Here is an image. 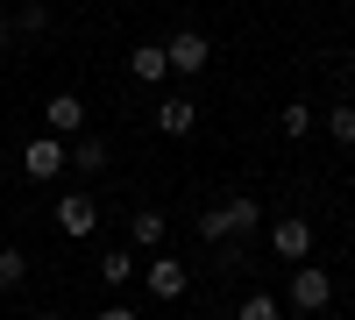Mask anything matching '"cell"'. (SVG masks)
<instances>
[{
  "instance_id": "cell-9",
  "label": "cell",
  "mask_w": 355,
  "mask_h": 320,
  "mask_svg": "<svg viewBox=\"0 0 355 320\" xmlns=\"http://www.w3.org/2000/svg\"><path fill=\"white\" fill-rule=\"evenodd\" d=\"M43 121H50V135H64V142L85 135V100H78V93H50V100H43Z\"/></svg>"
},
{
  "instance_id": "cell-1",
  "label": "cell",
  "mask_w": 355,
  "mask_h": 320,
  "mask_svg": "<svg viewBox=\"0 0 355 320\" xmlns=\"http://www.w3.org/2000/svg\"><path fill=\"white\" fill-rule=\"evenodd\" d=\"M256 228H263V207H256V199L249 192H234V199H220V207H206L199 214V235L206 242H242V235H256Z\"/></svg>"
},
{
  "instance_id": "cell-7",
  "label": "cell",
  "mask_w": 355,
  "mask_h": 320,
  "mask_svg": "<svg viewBox=\"0 0 355 320\" xmlns=\"http://www.w3.org/2000/svg\"><path fill=\"white\" fill-rule=\"evenodd\" d=\"M150 121H157V135H171V142H178V135H192V128H199V100H185V93H164Z\"/></svg>"
},
{
  "instance_id": "cell-16",
  "label": "cell",
  "mask_w": 355,
  "mask_h": 320,
  "mask_svg": "<svg viewBox=\"0 0 355 320\" xmlns=\"http://www.w3.org/2000/svg\"><path fill=\"white\" fill-rule=\"evenodd\" d=\"M313 121H320V114H313L306 100H291V107H284V142H299V135H313Z\"/></svg>"
},
{
  "instance_id": "cell-10",
  "label": "cell",
  "mask_w": 355,
  "mask_h": 320,
  "mask_svg": "<svg viewBox=\"0 0 355 320\" xmlns=\"http://www.w3.org/2000/svg\"><path fill=\"white\" fill-rule=\"evenodd\" d=\"M128 71H135L142 85H164V78H171V50H164V43H135V50H128Z\"/></svg>"
},
{
  "instance_id": "cell-21",
  "label": "cell",
  "mask_w": 355,
  "mask_h": 320,
  "mask_svg": "<svg viewBox=\"0 0 355 320\" xmlns=\"http://www.w3.org/2000/svg\"><path fill=\"white\" fill-rule=\"evenodd\" d=\"M36 320H64V313H36Z\"/></svg>"
},
{
  "instance_id": "cell-18",
  "label": "cell",
  "mask_w": 355,
  "mask_h": 320,
  "mask_svg": "<svg viewBox=\"0 0 355 320\" xmlns=\"http://www.w3.org/2000/svg\"><path fill=\"white\" fill-rule=\"evenodd\" d=\"M43 28H50V8H43V0H28L21 22H15V36H43Z\"/></svg>"
},
{
  "instance_id": "cell-13",
  "label": "cell",
  "mask_w": 355,
  "mask_h": 320,
  "mask_svg": "<svg viewBox=\"0 0 355 320\" xmlns=\"http://www.w3.org/2000/svg\"><path fill=\"white\" fill-rule=\"evenodd\" d=\"M21 278H28V256H21L15 242H0V292H15Z\"/></svg>"
},
{
  "instance_id": "cell-6",
  "label": "cell",
  "mask_w": 355,
  "mask_h": 320,
  "mask_svg": "<svg viewBox=\"0 0 355 320\" xmlns=\"http://www.w3.org/2000/svg\"><path fill=\"white\" fill-rule=\"evenodd\" d=\"M57 235H71V242H85V235H93V228H100V207H93V199H85V192H64V199H57Z\"/></svg>"
},
{
  "instance_id": "cell-19",
  "label": "cell",
  "mask_w": 355,
  "mask_h": 320,
  "mask_svg": "<svg viewBox=\"0 0 355 320\" xmlns=\"http://www.w3.org/2000/svg\"><path fill=\"white\" fill-rule=\"evenodd\" d=\"M100 320H135V306H107V313H100Z\"/></svg>"
},
{
  "instance_id": "cell-20",
  "label": "cell",
  "mask_w": 355,
  "mask_h": 320,
  "mask_svg": "<svg viewBox=\"0 0 355 320\" xmlns=\"http://www.w3.org/2000/svg\"><path fill=\"white\" fill-rule=\"evenodd\" d=\"M8 43H15V22H8V15H0V50H8Z\"/></svg>"
},
{
  "instance_id": "cell-5",
  "label": "cell",
  "mask_w": 355,
  "mask_h": 320,
  "mask_svg": "<svg viewBox=\"0 0 355 320\" xmlns=\"http://www.w3.org/2000/svg\"><path fill=\"white\" fill-rule=\"evenodd\" d=\"M270 249H277V264H306L313 256V221H299V214L270 221Z\"/></svg>"
},
{
  "instance_id": "cell-17",
  "label": "cell",
  "mask_w": 355,
  "mask_h": 320,
  "mask_svg": "<svg viewBox=\"0 0 355 320\" xmlns=\"http://www.w3.org/2000/svg\"><path fill=\"white\" fill-rule=\"evenodd\" d=\"M234 320H284V313H277V299H270V292H249L242 306H234Z\"/></svg>"
},
{
  "instance_id": "cell-14",
  "label": "cell",
  "mask_w": 355,
  "mask_h": 320,
  "mask_svg": "<svg viewBox=\"0 0 355 320\" xmlns=\"http://www.w3.org/2000/svg\"><path fill=\"white\" fill-rule=\"evenodd\" d=\"M100 278H107V285H128V278H135V249H107V256H100Z\"/></svg>"
},
{
  "instance_id": "cell-4",
  "label": "cell",
  "mask_w": 355,
  "mask_h": 320,
  "mask_svg": "<svg viewBox=\"0 0 355 320\" xmlns=\"http://www.w3.org/2000/svg\"><path fill=\"white\" fill-rule=\"evenodd\" d=\"M142 285H150V292H157L164 306H178V299H185V292H192V271H185V264H178V256H171V249H157V256H150V264H142Z\"/></svg>"
},
{
  "instance_id": "cell-11",
  "label": "cell",
  "mask_w": 355,
  "mask_h": 320,
  "mask_svg": "<svg viewBox=\"0 0 355 320\" xmlns=\"http://www.w3.org/2000/svg\"><path fill=\"white\" fill-rule=\"evenodd\" d=\"M164 235H171V221H164L157 207H135V214H128V242H135V249H164Z\"/></svg>"
},
{
  "instance_id": "cell-12",
  "label": "cell",
  "mask_w": 355,
  "mask_h": 320,
  "mask_svg": "<svg viewBox=\"0 0 355 320\" xmlns=\"http://www.w3.org/2000/svg\"><path fill=\"white\" fill-rule=\"evenodd\" d=\"M71 171H85V178H100L107 171V142L85 128V135H71Z\"/></svg>"
},
{
  "instance_id": "cell-3",
  "label": "cell",
  "mask_w": 355,
  "mask_h": 320,
  "mask_svg": "<svg viewBox=\"0 0 355 320\" xmlns=\"http://www.w3.org/2000/svg\"><path fill=\"white\" fill-rule=\"evenodd\" d=\"M284 299L299 306V313H320V306L334 299V278H327V271H320L313 256H306V264H291V285H284Z\"/></svg>"
},
{
  "instance_id": "cell-15",
  "label": "cell",
  "mask_w": 355,
  "mask_h": 320,
  "mask_svg": "<svg viewBox=\"0 0 355 320\" xmlns=\"http://www.w3.org/2000/svg\"><path fill=\"white\" fill-rule=\"evenodd\" d=\"M327 135L341 142V150H355V107L341 100V107H327Z\"/></svg>"
},
{
  "instance_id": "cell-8",
  "label": "cell",
  "mask_w": 355,
  "mask_h": 320,
  "mask_svg": "<svg viewBox=\"0 0 355 320\" xmlns=\"http://www.w3.org/2000/svg\"><path fill=\"white\" fill-rule=\"evenodd\" d=\"M164 50H171V71H185V78H192V71H206V65H214V43H206L199 28H178V36H171Z\"/></svg>"
},
{
  "instance_id": "cell-2",
  "label": "cell",
  "mask_w": 355,
  "mask_h": 320,
  "mask_svg": "<svg viewBox=\"0 0 355 320\" xmlns=\"http://www.w3.org/2000/svg\"><path fill=\"white\" fill-rule=\"evenodd\" d=\"M21 171H28L36 185H57V178L71 171V142H64V135H36V142L21 150Z\"/></svg>"
}]
</instances>
